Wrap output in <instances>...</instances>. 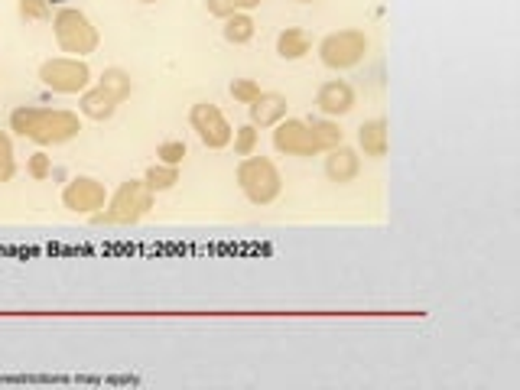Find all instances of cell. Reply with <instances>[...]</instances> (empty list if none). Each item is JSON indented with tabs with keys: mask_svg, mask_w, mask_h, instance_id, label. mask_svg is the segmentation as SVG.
Segmentation results:
<instances>
[{
	"mask_svg": "<svg viewBox=\"0 0 520 390\" xmlns=\"http://www.w3.org/2000/svg\"><path fill=\"white\" fill-rule=\"evenodd\" d=\"M10 130L39 143V147H56V143H68L72 137H78L82 124H78V114L62 111V108L23 105L10 114Z\"/></svg>",
	"mask_w": 520,
	"mask_h": 390,
	"instance_id": "1",
	"label": "cell"
},
{
	"mask_svg": "<svg viewBox=\"0 0 520 390\" xmlns=\"http://www.w3.org/2000/svg\"><path fill=\"white\" fill-rule=\"evenodd\" d=\"M153 189L143 180H127L118 186V192L111 195L108 211H98V225H137L150 209H153Z\"/></svg>",
	"mask_w": 520,
	"mask_h": 390,
	"instance_id": "2",
	"label": "cell"
},
{
	"mask_svg": "<svg viewBox=\"0 0 520 390\" xmlns=\"http://www.w3.org/2000/svg\"><path fill=\"white\" fill-rule=\"evenodd\" d=\"M234 176H238L241 192L247 195V202L251 205H270L283 189V176H280V169H276L274 159L254 157V153L241 159Z\"/></svg>",
	"mask_w": 520,
	"mask_h": 390,
	"instance_id": "3",
	"label": "cell"
},
{
	"mask_svg": "<svg viewBox=\"0 0 520 390\" xmlns=\"http://www.w3.org/2000/svg\"><path fill=\"white\" fill-rule=\"evenodd\" d=\"M52 30H56V43H59L62 53L82 59V56L95 53L98 49V30L91 26V20L82 14V10L66 7L52 16Z\"/></svg>",
	"mask_w": 520,
	"mask_h": 390,
	"instance_id": "4",
	"label": "cell"
},
{
	"mask_svg": "<svg viewBox=\"0 0 520 390\" xmlns=\"http://www.w3.org/2000/svg\"><path fill=\"white\" fill-rule=\"evenodd\" d=\"M39 78L46 88L59 91V95H82L91 85V68L75 56H56L39 66Z\"/></svg>",
	"mask_w": 520,
	"mask_h": 390,
	"instance_id": "5",
	"label": "cell"
},
{
	"mask_svg": "<svg viewBox=\"0 0 520 390\" xmlns=\"http://www.w3.org/2000/svg\"><path fill=\"white\" fill-rule=\"evenodd\" d=\"M368 56V36L361 30H335L319 43V59L328 68H351Z\"/></svg>",
	"mask_w": 520,
	"mask_h": 390,
	"instance_id": "6",
	"label": "cell"
},
{
	"mask_svg": "<svg viewBox=\"0 0 520 390\" xmlns=\"http://www.w3.org/2000/svg\"><path fill=\"white\" fill-rule=\"evenodd\" d=\"M189 124H192V130L199 134V140L205 143L208 150H222V147L231 143V137H234V128L228 124V118H224V114L218 111V105H212V101L192 105Z\"/></svg>",
	"mask_w": 520,
	"mask_h": 390,
	"instance_id": "7",
	"label": "cell"
},
{
	"mask_svg": "<svg viewBox=\"0 0 520 390\" xmlns=\"http://www.w3.org/2000/svg\"><path fill=\"white\" fill-rule=\"evenodd\" d=\"M62 205L78 215H98L108 205V189L91 176H75L66 189H62Z\"/></svg>",
	"mask_w": 520,
	"mask_h": 390,
	"instance_id": "8",
	"label": "cell"
},
{
	"mask_svg": "<svg viewBox=\"0 0 520 390\" xmlns=\"http://www.w3.org/2000/svg\"><path fill=\"white\" fill-rule=\"evenodd\" d=\"M274 147L286 157H312V153H319L316 140L309 134V124L299 118H283L274 130Z\"/></svg>",
	"mask_w": 520,
	"mask_h": 390,
	"instance_id": "9",
	"label": "cell"
},
{
	"mask_svg": "<svg viewBox=\"0 0 520 390\" xmlns=\"http://www.w3.org/2000/svg\"><path fill=\"white\" fill-rule=\"evenodd\" d=\"M316 105L326 118H342L355 108V88L345 78H328L316 91Z\"/></svg>",
	"mask_w": 520,
	"mask_h": 390,
	"instance_id": "10",
	"label": "cell"
},
{
	"mask_svg": "<svg viewBox=\"0 0 520 390\" xmlns=\"http://www.w3.org/2000/svg\"><path fill=\"white\" fill-rule=\"evenodd\" d=\"M247 111H251L254 128H276L286 118V98L276 91H260V98L247 105Z\"/></svg>",
	"mask_w": 520,
	"mask_h": 390,
	"instance_id": "11",
	"label": "cell"
},
{
	"mask_svg": "<svg viewBox=\"0 0 520 390\" xmlns=\"http://www.w3.org/2000/svg\"><path fill=\"white\" fill-rule=\"evenodd\" d=\"M358 147L364 150V157L384 159L387 147H390V128H387V120L384 118L364 120L361 128H358Z\"/></svg>",
	"mask_w": 520,
	"mask_h": 390,
	"instance_id": "12",
	"label": "cell"
},
{
	"mask_svg": "<svg viewBox=\"0 0 520 390\" xmlns=\"http://www.w3.org/2000/svg\"><path fill=\"white\" fill-rule=\"evenodd\" d=\"M358 169H361V159H358V153L351 150V147L338 143L335 150H328V157H326V176H328L332 182L345 186V182L355 180Z\"/></svg>",
	"mask_w": 520,
	"mask_h": 390,
	"instance_id": "13",
	"label": "cell"
},
{
	"mask_svg": "<svg viewBox=\"0 0 520 390\" xmlns=\"http://www.w3.org/2000/svg\"><path fill=\"white\" fill-rule=\"evenodd\" d=\"M118 105H120L118 98H114L108 88H101V85H95V88H85V91H82V101H78L82 114H85V118H91V120H108V118H114Z\"/></svg>",
	"mask_w": 520,
	"mask_h": 390,
	"instance_id": "14",
	"label": "cell"
},
{
	"mask_svg": "<svg viewBox=\"0 0 520 390\" xmlns=\"http://www.w3.org/2000/svg\"><path fill=\"white\" fill-rule=\"evenodd\" d=\"M309 46H312L309 36H306V30H299V26H286V30L276 36V53L286 62L303 59V56L309 53Z\"/></svg>",
	"mask_w": 520,
	"mask_h": 390,
	"instance_id": "15",
	"label": "cell"
},
{
	"mask_svg": "<svg viewBox=\"0 0 520 390\" xmlns=\"http://www.w3.org/2000/svg\"><path fill=\"white\" fill-rule=\"evenodd\" d=\"M309 134H312V140H316V147H319V153L335 150V147H338V143L345 140L342 128H338V124H335L332 118H316V120H309Z\"/></svg>",
	"mask_w": 520,
	"mask_h": 390,
	"instance_id": "16",
	"label": "cell"
},
{
	"mask_svg": "<svg viewBox=\"0 0 520 390\" xmlns=\"http://www.w3.org/2000/svg\"><path fill=\"white\" fill-rule=\"evenodd\" d=\"M254 36V20L247 14H231V16H224V39L228 43H234V46H241V43H247V39Z\"/></svg>",
	"mask_w": 520,
	"mask_h": 390,
	"instance_id": "17",
	"label": "cell"
},
{
	"mask_svg": "<svg viewBox=\"0 0 520 390\" xmlns=\"http://www.w3.org/2000/svg\"><path fill=\"white\" fill-rule=\"evenodd\" d=\"M143 182H147L153 192H166V189H172L179 182V166H166V163L150 166L147 176H143Z\"/></svg>",
	"mask_w": 520,
	"mask_h": 390,
	"instance_id": "18",
	"label": "cell"
},
{
	"mask_svg": "<svg viewBox=\"0 0 520 390\" xmlns=\"http://www.w3.org/2000/svg\"><path fill=\"white\" fill-rule=\"evenodd\" d=\"M101 88L111 91L118 101H124V98H130V91H134V82H130V76H127L124 68H104V76H101Z\"/></svg>",
	"mask_w": 520,
	"mask_h": 390,
	"instance_id": "19",
	"label": "cell"
},
{
	"mask_svg": "<svg viewBox=\"0 0 520 390\" xmlns=\"http://www.w3.org/2000/svg\"><path fill=\"white\" fill-rule=\"evenodd\" d=\"M16 173V159H14V140L7 130H0V182L14 180Z\"/></svg>",
	"mask_w": 520,
	"mask_h": 390,
	"instance_id": "20",
	"label": "cell"
},
{
	"mask_svg": "<svg viewBox=\"0 0 520 390\" xmlns=\"http://www.w3.org/2000/svg\"><path fill=\"white\" fill-rule=\"evenodd\" d=\"M231 140H234V153H238V157H251V153L257 150V128H254V124H244V128L234 130Z\"/></svg>",
	"mask_w": 520,
	"mask_h": 390,
	"instance_id": "21",
	"label": "cell"
},
{
	"mask_svg": "<svg viewBox=\"0 0 520 390\" xmlns=\"http://www.w3.org/2000/svg\"><path fill=\"white\" fill-rule=\"evenodd\" d=\"M20 16L26 23H49L52 10L46 0H20Z\"/></svg>",
	"mask_w": 520,
	"mask_h": 390,
	"instance_id": "22",
	"label": "cell"
},
{
	"mask_svg": "<svg viewBox=\"0 0 520 390\" xmlns=\"http://www.w3.org/2000/svg\"><path fill=\"white\" fill-rule=\"evenodd\" d=\"M231 98L241 101V105H251V101L260 98V85L254 82V78H234V82H231Z\"/></svg>",
	"mask_w": 520,
	"mask_h": 390,
	"instance_id": "23",
	"label": "cell"
},
{
	"mask_svg": "<svg viewBox=\"0 0 520 390\" xmlns=\"http://www.w3.org/2000/svg\"><path fill=\"white\" fill-rule=\"evenodd\" d=\"M156 157H160V163H166V166H179V163H182V157H186V143H182V140L160 143Z\"/></svg>",
	"mask_w": 520,
	"mask_h": 390,
	"instance_id": "24",
	"label": "cell"
},
{
	"mask_svg": "<svg viewBox=\"0 0 520 390\" xmlns=\"http://www.w3.org/2000/svg\"><path fill=\"white\" fill-rule=\"evenodd\" d=\"M26 173H30L33 180H46V176L52 173V159L46 157V153H33L30 163H26Z\"/></svg>",
	"mask_w": 520,
	"mask_h": 390,
	"instance_id": "25",
	"label": "cell"
},
{
	"mask_svg": "<svg viewBox=\"0 0 520 390\" xmlns=\"http://www.w3.org/2000/svg\"><path fill=\"white\" fill-rule=\"evenodd\" d=\"M205 7H208V14L212 16H218V20H224V16H231V14H238V0H205Z\"/></svg>",
	"mask_w": 520,
	"mask_h": 390,
	"instance_id": "26",
	"label": "cell"
},
{
	"mask_svg": "<svg viewBox=\"0 0 520 390\" xmlns=\"http://www.w3.org/2000/svg\"><path fill=\"white\" fill-rule=\"evenodd\" d=\"M260 4H264V0H238V7H241V10H251V7H260Z\"/></svg>",
	"mask_w": 520,
	"mask_h": 390,
	"instance_id": "27",
	"label": "cell"
},
{
	"mask_svg": "<svg viewBox=\"0 0 520 390\" xmlns=\"http://www.w3.org/2000/svg\"><path fill=\"white\" fill-rule=\"evenodd\" d=\"M140 4H156V0H140Z\"/></svg>",
	"mask_w": 520,
	"mask_h": 390,
	"instance_id": "28",
	"label": "cell"
},
{
	"mask_svg": "<svg viewBox=\"0 0 520 390\" xmlns=\"http://www.w3.org/2000/svg\"><path fill=\"white\" fill-rule=\"evenodd\" d=\"M299 4H312V0H299Z\"/></svg>",
	"mask_w": 520,
	"mask_h": 390,
	"instance_id": "29",
	"label": "cell"
}]
</instances>
